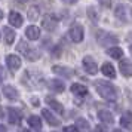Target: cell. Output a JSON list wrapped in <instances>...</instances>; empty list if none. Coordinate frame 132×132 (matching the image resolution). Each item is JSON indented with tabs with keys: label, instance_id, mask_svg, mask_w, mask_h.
Returning a JSON list of instances; mask_svg holds the SVG:
<instances>
[{
	"label": "cell",
	"instance_id": "cell-1",
	"mask_svg": "<svg viewBox=\"0 0 132 132\" xmlns=\"http://www.w3.org/2000/svg\"><path fill=\"white\" fill-rule=\"evenodd\" d=\"M95 86H96L98 94H100L104 100H107V101H116V98H117V92H116V88H114L110 82L98 80Z\"/></svg>",
	"mask_w": 132,
	"mask_h": 132
},
{
	"label": "cell",
	"instance_id": "cell-2",
	"mask_svg": "<svg viewBox=\"0 0 132 132\" xmlns=\"http://www.w3.org/2000/svg\"><path fill=\"white\" fill-rule=\"evenodd\" d=\"M18 51L24 55L27 60H30V61H36L37 58L40 56L39 51L34 49L33 46H30V45H27V42H24V40H21V42L18 43Z\"/></svg>",
	"mask_w": 132,
	"mask_h": 132
},
{
	"label": "cell",
	"instance_id": "cell-3",
	"mask_svg": "<svg viewBox=\"0 0 132 132\" xmlns=\"http://www.w3.org/2000/svg\"><path fill=\"white\" fill-rule=\"evenodd\" d=\"M22 82L27 83L28 88H37L39 85H42L43 77H42V73H33V71H25L24 73V77H22Z\"/></svg>",
	"mask_w": 132,
	"mask_h": 132
},
{
	"label": "cell",
	"instance_id": "cell-4",
	"mask_svg": "<svg viewBox=\"0 0 132 132\" xmlns=\"http://www.w3.org/2000/svg\"><path fill=\"white\" fill-rule=\"evenodd\" d=\"M96 42L102 45V46H108V45H116L119 42V39L113 33H107V31H98L96 33Z\"/></svg>",
	"mask_w": 132,
	"mask_h": 132
},
{
	"label": "cell",
	"instance_id": "cell-5",
	"mask_svg": "<svg viewBox=\"0 0 132 132\" xmlns=\"http://www.w3.org/2000/svg\"><path fill=\"white\" fill-rule=\"evenodd\" d=\"M68 36L71 39V42L74 43H80L83 40V36H85V31H83V27L80 24H73L70 31H68Z\"/></svg>",
	"mask_w": 132,
	"mask_h": 132
},
{
	"label": "cell",
	"instance_id": "cell-6",
	"mask_svg": "<svg viewBox=\"0 0 132 132\" xmlns=\"http://www.w3.org/2000/svg\"><path fill=\"white\" fill-rule=\"evenodd\" d=\"M83 68L88 74H96L98 71V64L92 56H85L83 58Z\"/></svg>",
	"mask_w": 132,
	"mask_h": 132
},
{
	"label": "cell",
	"instance_id": "cell-7",
	"mask_svg": "<svg viewBox=\"0 0 132 132\" xmlns=\"http://www.w3.org/2000/svg\"><path fill=\"white\" fill-rule=\"evenodd\" d=\"M6 65L7 68L11 70V71H16L19 67H21V58H19L18 55L15 54H11L6 56Z\"/></svg>",
	"mask_w": 132,
	"mask_h": 132
},
{
	"label": "cell",
	"instance_id": "cell-8",
	"mask_svg": "<svg viewBox=\"0 0 132 132\" xmlns=\"http://www.w3.org/2000/svg\"><path fill=\"white\" fill-rule=\"evenodd\" d=\"M7 19H9V24L12 25V27H15V28H18V27L22 25V15H21L19 12L12 11V12L9 13Z\"/></svg>",
	"mask_w": 132,
	"mask_h": 132
},
{
	"label": "cell",
	"instance_id": "cell-9",
	"mask_svg": "<svg viewBox=\"0 0 132 132\" xmlns=\"http://www.w3.org/2000/svg\"><path fill=\"white\" fill-rule=\"evenodd\" d=\"M120 71L125 77H132V61L129 60H122L120 61Z\"/></svg>",
	"mask_w": 132,
	"mask_h": 132
},
{
	"label": "cell",
	"instance_id": "cell-10",
	"mask_svg": "<svg viewBox=\"0 0 132 132\" xmlns=\"http://www.w3.org/2000/svg\"><path fill=\"white\" fill-rule=\"evenodd\" d=\"M3 95L6 96L7 100H16L19 96V92L11 85H5L3 86Z\"/></svg>",
	"mask_w": 132,
	"mask_h": 132
},
{
	"label": "cell",
	"instance_id": "cell-11",
	"mask_svg": "<svg viewBox=\"0 0 132 132\" xmlns=\"http://www.w3.org/2000/svg\"><path fill=\"white\" fill-rule=\"evenodd\" d=\"M3 39L7 45H12L16 39V34H15V30H12L11 27H3Z\"/></svg>",
	"mask_w": 132,
	"mask_h": 132
},
{
	"label": "cell",
	"instance_id": "cell-12",
	"mask_svg": "<svg viewBox=\"0 0 132 132\" xmlns=\"http://www.w3.org/2000/svg\"><path fill=\"white\" fill-rule=\"evenodd\" d=\"M71 92L77 96V98H83V96L88 94V88L83 86V85H80V83H73L71 85Z\"/></svg>",
	"mask_w": 132,
	"mask_h": 132
},
{
	"label": "cell",
	"instance_id": "cell-13",
	"mask_svg": "<svg viewBox=\"0 0 132 132\" xmlns=\"http://www.w3.org/2000/svg\"><path fill=\"white\" fill-rule=\"evenodd\" d=\"M25 36H27V39H30V40H37V39L40 37V30H39V27H36V25L27 27Z\"/></svg>",
	"mask_w": 132,
	"mask_h": 132
},
{
	"label": "cell",
	"instance_id": "cell-14",
	"mask_svg": "<svg viewBox=\"0 0 132 132\" xmlns=\"http://www.w3.org/2000/svg\"><path fill=\"white\" fill-rule=\"evenodd\" d=\"M48 88L51 90H54V92H64V89H65L64 83H62L61 80H58V79H52V80H49Z\"/></svg>",
	"mask_w": 132,
	"mask_h": 132
},
{
	"label": "cell",
	"instance_id": "cell-15",
	"mask_svg": "<svg viewBox=\"0 0 132 132\" xmlns=\"http://www.w3.org/2000/svg\"><path fill=\"white\" fill-rule=\"evenodd\" d=\"M98 119L101 120V122H104V123H107V125H111L114 122L113 114L110 113L108 110H100L98 111Z\"/></svg>",
	"mask_w": 132,
	"mask_h": 132
},
{
	"label": "cell",
	"instance_id": "cell-16",
	"mask_svg": "<svg viewBox=\"0 0 132 132\" xmlns=\"http://www.w3.org/2000/svg\"><path fill=\"white\" fill-rule=\"evenodd\" d=\"M9 110V123L12 125H19L21 122V113L16 108H7Z\"/></svg>",
	"mask_w": 132,
	"mask_h": 132
},
{
	"label": "cell",
	"instance_id": "cell-17",
	"mask_svg": "<svg viewBox=\"0 0 132 132\" xmlns=\"http://www.w3.org/2000/svg\"><path fill=\"white\" fill-rule=\"evenodd\" d=\"M101 71H102L104 76H107V77H110V79L116 77V70H114V67L111 65L110 62H105V64L101 67Z\"/></svg>",
	"mask_w": 132,
	"mask_h": 132
},
{
	"label": "cell",
	"instance_id": "cell-18",
	"mask_svg": "<svg viewBox=\"0 0 132 132\" xmlns=\"http://www.w3.org/2000/svg\"><path fill=\"white\" fill-rule=\"evenodd\" d=\"M42 27H45V30L46 31H54L56 28V19L52 18V16H48V18L43 19L42 22Z\"/></svg>",
	"mask_w": 132,
	"mask_h": 132
},
{
	"label": "cell",
	"instance_id": "cell-19",
	"mask_svg": "<svg viewBox=\"0 0 132 132\" xmlns=\"http://www.w3.org/2000/svg\"><path fill=\"white\" fill-rule=\"evenodd\" d=\"M42 114H43V117H45V119L48 120V123H49V125H52V126H58V125H60V120L56 119V117H55L54 114H52L51 111H49L48 108H45V110L42 111Z\"/></svg>",
	"mask_w": 132,
	"mask_h": 132
},
{
	"label": "cell",
	"instance_id": "cell-20",
	"mask_svg": "<svg viewBox=\"0 0 132 132\" xmlns=\"http://www.w3.org/2000/svg\"><path fill=\"white\" fill-rule=\"evenodd\" d=\"M46 104H48L49 107L52 108V110H55L56 113H64V107H62V104H60L58 101H55V100H52L51 96H48L46 98Z\"/></svg>",
	"mask_w": 132,
	"mask_h": 132
},
{
	"label": "cell",
	"instance_id": "cell-21",
	"mask_svg": "<svg viewBox=\"0 0 132 132\" xmlns=\"http://www.w3.org/2000/svg\"><path fill=\"white\" fill-rule=\"evenodd\" d=\"M55 73H58V74H61V76H64V77L70 79L74 74V71H73L71 68H67V67H60V65H55L54 68H52Z\"/></svg>",
	"mask_w": 132,
	"mask_h": 132
},
{
	"label": "cell",
	"instance_id": "cell-22",
	"mask_svg": "<svg viewBox=\"0 0 132 132\" xmlns=\"http://www.w3.org/2000/svg\"><path fill=\"white\" fill-rule=\"evenodd\" d=\"M107 55H110L111 58H114V60H119V58H122V55H123V51L120 48H108L107 49Z\"/></svg>",
	"mask_w": 132,
	"mask_h": 132
},
{
	"label": "cell",
	"instance_id": "cell-23",
	"mask_svg": "<svg viewBox=\"0 0 132 132\" xmlns=\"http://www.w3.org/2000/svg\"><path fill=\"white\" fill-rule=\"evenodd\" d=\"M28 125L34 129H40L42 128V120L39 119V116H30L28 117Z\"/></svg>",
	"mask_w": 132,
	"mask_h": 132
},
{
	"label": "cell",
	"instance_id": "cell-24",
	"mask_svg": "<svg viewBox=\"0 0 132 132\" xmlns=\"http://www.w3.org/2000/svg\"><path fill=\"white\" fill-rule=\"evenodd\" d=\"M77 126L80 128V131H82V132H89V131H90L89 123H88L85 119H79V120H77Z\"/></svg>",
	"mask_w": 132,
	"mask_h": 132
},
{
	"label": "cell",
	"instance_id": "cell-25",
	"mask_svg": "<svg viewBox=\"0 0 132 132\" xmlns=\"http://www.w3.org/2000/svg\"><path fill=\"white\" fill-rule=\"evenodd\" d=\"M39 13H40L39 7L33 6V7H30V11H28V18H30V19H37V18H39Z\"/></svg>",
	"mask_w": 132,
	"mask_h": 132
},
{
	"label": "cell",
	"instance_id": "cell-26",
	"mask_svg": "<svg viewBox=\"0 0 132 132\" xmlns=\"http://www.w3.org/2000/svg\"><path fill=\"white\" fill-rule=\"evenodd\" d=\"M120 125L125 126V128H129L131 126V116H122L120 117Z\"/></svg>",
	"mask_w": 132,
	"mask_h": 132
},
{
	"label": "cell",
	"instance_id": "cell-27",
	"mask_svg": "<svg viewBox=\"0 0 132 132\" xmlns=\"http://www.w3.org/2000/svg\"><path fill=\"white\" fill-rule=\"evenodd\" d=\"M116 16L119 19H123V21H126V16H125V7L123 6H119L117 7V11H116Z\"/></svg>",
	"mask_w": 132,
	"mask_h": 132
},
{
	"label": "cell",
	"instance_id": "cell-28",
	"mask_svg": "<svg viewBox=\"0 0 132 132\" xmlns=\"http://www.w3.org/2000/svg\"><path fill=\"white\" fill-rule=\"evenodd\" d=\"M102 7H111V0H98Z\"/></svg>",
	"mask_w": 132,
	"mask_h": 132
},
{
	"label": "cell",
	"instance_id": "cell-29",
	"mask_svg": "<svg viewBox=\"0 0 132 132\" xmlns=\"http://www.w3.org/2000/svg\"><path fill=\"white\" fill-rule=\"evenodd\" d=\"M64 132H79V129L74 128V126H65L64 128Z\"/></svg>",
	"mask_w": 132,
	"mask_h": 132
},
{
	"label": "cell",
	"instance_id": "cell-30",
	"mask_svg": "<svg viewBox=\"0 0 132 132\" xmlns=\"http://www.w3.org/2000/svg\"><path fill=\"white\" fill-rule=\"evenodd\" d=\"M64 3H67V5H74V3H77L79 0H62Z\"/></svg>",
	"mask_w": 132,
	"mask_h": 132
},
{
	"label": "cell",
	"instance_id": "cell-31",
	"mask_svg": "<svg viewBox=\"0 0 132 132\" xmlns=\"http://www.w3.org/2000/svg\"><path fill=\"white\" fill-rule=\"evenodd\" d=\"M95 132H105V129H104V128H101V126H96Z\"/></svg>",
	"mask_w": 132,
	"mask_h": 132
},
{
	"label": "cell",
	"instance_id": "cell-32",
	"mask_svg": "<svg viewBox=\"0 0 132 132\" xmlns=\"http://www.w3.org/2000/svg\"><path fill=\"white\" fill-rule=\"evenodd\" d=\"M129 48H131V52H132V34H129Z\"/></svg>",
	"mask_w": 132,
	"mask_h": 132
},
{
	"label": "cell",
	"instance_id": "cell-33",
	"mask_svg": "<svg viewBox=\"0 0 132 132\" xmlns=\"http://www.w3.org/2000/svg\"><path fill=\"white\" fill-rule=\"evenodd\" d=\"M16 2H18L19 5H24V3H27V0H16Z\"/></svg>",
	"mask_w": 132,
	"mask_h": 132
},
{
	"label": "cell",
	"instance_id": "cell-34",
	"mask_svg": "<svg viewBox=\"0 0 132 132\" xmlns=\"http://www.w3.org/2000/svg\"><path fill=\"white\" fill-rule=\"evenodd\" d=\"M0 117H3V108L0 107Z\"/></svg>",
	"mask_w": 132,
	"mask_h": 132
},
{
	"label": "cell",
	"instance_id": "cell-35",
	"mask_svg": "<svg viewBox=\"0 0 132 132\" xmlns=\"http://www.w3.org/2000/svg\"><path fill=\"white\" fill-rule=\"evenodd\" d=\"M113 132H123V131H122V129H114Z\"/></svg>",
	"mask_w": 132,
	"mask_h": 132
},
{
	"label": "cell",
	"instance_id": "cell-36",
	"mask_svg": "<svg viewBox=\"0 0 132 132\" xmlns=\"http://www.w3.org/2000/svg\"><path fill=\"white\" fill-rule=\"evenodd\" d=\"M2 79H3V73H0V82H2Z\"/></svg>",
	"mask_w": 132,
	"mask_h": 132
}]
</instances>
